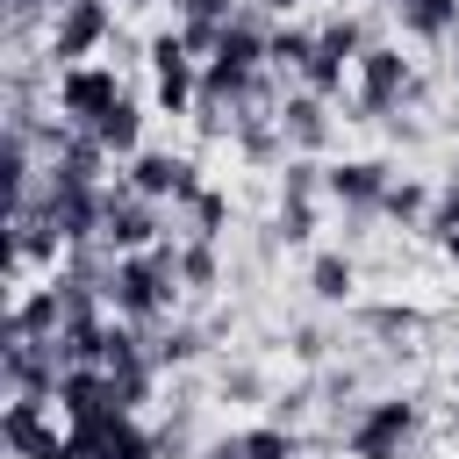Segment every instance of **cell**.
Wrapping results in <instances>:
<instances>
[{
  "mask_svg": "<svg viewBox=\"0 0 459 459\" xmlns=\"http://www.w3.org/2000/svg\"><path fill=\"white\" fill-rule=\"evenodd\" d=\"M179 244H151V251H115V265L100 273V301H115L122 323H158L179 294Z\"/></svg>",
  "mask_w": 459,
  "mask_h": 459,
  "instance_id": "1",
  "label": "cell"
},
{
  "mask_svg": "<svg viewBox=\"0 0 459 459\" xmlns=\"http://www.w3.org/2000/svg\"><path fill=\"white\" fill-rule=\"evenodd\" d=\"M409 437H416V402H409V394H380V402H366V409L351 416V430H344L351 459H402Z\"/></svg>",
  "mask_w": 459,
  "mask_h": 459,
  "instance_id": "2",
  "label": "cell"
},
{
  "mask_svg": "<svg viewBox=\"0 0 459 459\" xmlns=\"http://www.w3.org/2000/svg\"><path fill=\"white\" fill-rule=\"evenodd\" d=\"M36 208H43V222H50V230H57L65 244H93V237H100V222H108V186H79V179H43Z\"/></svg>",
  "mask_w": 459,
  "mask_h": 459,
  "instance_id": "3",
  "label": "cell"
},
{
  "mask_svg": "<svg viewBox=\"0 0 459 459\" xmlns=\"http://www.w3.org/2000/svg\"><path fill=\"white\" fill-rule=\"evenodd\" d=\"M115 100H122L115 65H65V72H57V115H65L72 129H93Z\"/></svg>",
  "mask_w": 459,
  "mask_h": 459,
  "instance_id": "4",
  "label": "cell"
},
{
  "mask_svg": "<svg viewBox=\"0 0 459 459\" xmlns=\"http://www.w3.org/2000/svg\"><path fill=\"white\" fill-rule=\"evenodd\" d=\"M108 29H115L108 0H57V22H50V57H57V65H86V57L108 43Z\"/></svg>",
  "mask_w": 459,
  "mask_h": 459,
  "instance_id": "5",
  "label": "cell"
},
{
  "mask_svg": "<svg viewBox=\"0 0 459 459\" xmlns=\"http://www.w3.org/2000/svg\"><path fill=\"white\" fill-rule=\"evenodd\" d=\"M409 57L402 50H387V43H366V57H359V115H387V108H402L409 100Z\"/></svg>",
  "mask_w": 459,
  "mask_h": 459,
  "instance_id": "6",
  "label": "cell"
},
{
  "mask_svg": "<svg viewBox=\"0 0 459 459\" xmlns=\"http://www.w3.org/2000/svg\"><path fill=\"white\" fill-rule=\"evenodd\" d=\"M100 244H108V251H151V244H158V208H151L129 179H115V186H108V222H100Z\"/></svg>",
  "mask_w": 459,
  "mask_h": 459,
  "instance_id": "7",
  "label": "cell"
},
{
  "mask_svg": "<svg viewBox=\"0 0 459 459\" xmlns=\"http://www.w3.org/2000/svg\"><path fill=\"white\" fill-rule=\"evenodd\" d=\"M129 186L143 194V201H194L201 194V165L194 158H172V151H136L129 158Z\"/></svg>",
  "mask_w": 459,
  "mask_h": 459,
  "instance_id": "8",
  "label": "cell"
},
{
  "mask_svg": "<svg viewBox=\"0 0 459 459\" xmlns=\"http://www.w3.org/2000/svg\"><path fill=\"white\" fill-rule=\"evenodd\" d=\"M0 437H7V452H14V459H57V445H65V437L43 423V402H36V394H14V402H7Z\"/></svg>",
  "mask_w": 459,
  "mask_h": 459,
  "instance_id": "9",
  "label": "cell"
},
{
  "mask_svg": "<svg viewBox=\"0 0 459 459\" xmlns=\"http://www.w3.org/2000/svg\"><path fill=\"white\" fill-rule=\"evenodd\" d=\"M387 186H394V179H387V165H373V158H344V165L323 172V194L344 201V208H380Z\"/></svg>",
  "mask_w": 459,
  "mask_h": 459,
  "instance_id": "10",
  "label": "cell"
},
{
  "mask_svg": "<svg viewBox=\"0 0 459 459\" xmlns=\"http://www.w3.org/2000/svg\"><path fill=\"white\" fill-rule=\"evenodd\" d=\"M208 65H215V72H237V79H258V65H273V50H265V36H258L251 22H230L222 43L208 50Z\"/></svg>",
  "mask_w": 459,
  "mask_h": 459,
  "instance_id": "11",
  "label": "cell"
},
{
  "mask_svg": "<svg viewBox=\"0 0 459 459\" xmlns=\"http://www.w3.org/2000/svg\"><path fill=\"white\" fill-rule=\"evenodd\" d=\"M273 122H280V136H287V143H301V151H323V136H330V122H323V93H308V86H301V93H287Z\"/></svg>",
  "mask_w": 459,
  "mask_h": 459,
  "instance_id": "12",
  "label": "cell"
},
{
  "mask_svg": "<svg viewBox=\"0 0 459 459\" xmlns=\"http://www.w3.org/2000/svg\"><path fill=\"white\" fill-rule=\"evenodd\" d=\"M93 136H100V151H108V158H136V143H143V115H136V100L122 93V100L93 122Z\"/></svg>",
  "mask_w": 459,
  "mask_h": 459,
  "instance_id": "13",
  "label": "cell"
},
{
  "mask_svg": "<svg viewBox=\"0 0 459 459\" xmlns=\"http://www.w3.org/2000/svg\"><path fill=\"white\" fill-rule=\"evenodd\" d=\"M165 445L151 430H136V416H108L100 423V459H158Z\"/></svg>",
  "mask_w": 459,
  "mask_h": 459,
  "instance_id": "14",
  "label": "cell"
},
{
  "mask_svg": "<svg viewBox=\"0 0 459 459\" xmlns=\"http://www.w3.org/2000/svg\"><path fill=\"white\" fill-rule=\"evenodd\" d=\"M308 287H316V301H351L359 273H351V258H344V251H316V265H308Z\"/></svg>",
  "mask_w": 459,
  "mask_h": 459,
  "instance_id": "15",
  "label": "cell"
},
{
  "mask_svg": "<svg viewBox=\"0 0 459 459\" xmlns=\"http://www.w3.org/2000/svg\"><path fill=\"white\" fill-rule=\"evenodd\" d=\"M409 36H452L459 29V0H394Z\"/></svg>",
  "mask_w": 459,
  "mask_h": 459,
  "instance_id": "16",
  "label": "cell"
},
{
  "mask_svg": "<svg viewBox=\"0 0 459 459\" xmlns=\"http://www.w3.org/2000/svg\"><path fill=\"white\" fill-rule=\"evenodd\" d=\"M316 50H323V57H337V65H359V57H366V29H359L351 14H337V22L316 36Z\"/></svg>",
  "mask_w": 459,
  "mask_h": 459,
  "instance_id": "17",
  "label": "cell"
},
{
  "mask_svg": "<svg viewBox=\"0 0 459 459\" xmlns=\"http://www.w3.org/2000/svg\"><path fill=\"white\" fill-rule=\"evenodd\" d=\"M380 208H387V215H394V222H430V208H437V201H430V194H423V186H416V179H394V186H387V201H380Z\"/></svg>",
  "mask_w": 459,
  "mask_h": 459,
  "instance_id": "18",
  "label": "cell"
},
{
  "mask_svg": "<svg viewBox=\"0 0 459 459\" xmlns=\"http://www.w3.org/2000/svg\"><path fill=\"white\" fill-rule=\"evenodd\" d=\"M179 280H186V287H215V237L179 244Z\"/></svg>",
  "mask_w": 459,
  "mask_h": 459,
  "instance_id": "19",
  "label": "cell"
},
{
  "mask_svg": "<svg viewBox=\"0 0 459 459\" xmlns=\"http://www.w3.org/2000/svg\"><path fill=\"white\" fill-rule=\"evenodd\" d=\"M301 445H294V430H280V423H258V430H244V459H294Z\"/></svg>",
  "mask_w": 459,
  "mask_h": 459,
  "instance_id": "20",
  "label": "cell"
},
{
  "mask_svg": "<svg viewBox=\"0 0 459 459\" xmlns=\"http://www.w3.org/2000/svg\"><path fill=\"white\" fill-rule=\"evenodd\" d=\"M265 50H273V65L301 72V65H308V50H316V36H308V29H273V36H265Z\"/></svg>",
  "mask_w": 459,
  "mask_h": 459,
  "instance_id": "21",
  "label": "cell"
},
{
  "mask_svg": "<svg viewBox=\"0 0 459 459\" xmlns=\"http://www.w3.org/2000/svg\"><path fill=\"white\" fill-rule=\"evenodd\" d=\"M186 215H194V237H222V222H230V201H222L215 186H201V194L186 201Z\"/></svg>",
  "mask_w": 459,
  "mask_h": 459,
  "instance_id": "22",
  "label": "cell"
},
{
  "mask_svg": "<svg viewBox=\"0 0 459 459\" xmlns=\"http://www.w3.org/2000/svg\"><path fill=\"white\" fill-rule=\"evenodd\" d=\"M423 230H430V237H437V244H445V237H452V230H459V172H452V179H445V186H437V208H430V222H423Z\"/></svg>",
  "mask_w": 459,
  "mask_h": 459,
  "instance_id": "23",
  "label": "cell"
},
{
  "mask_svg": "<svg viewBox=\"0 0 459 459\" xmlns=\"http://www.w3.org/2000/svg\"><path fill=\"white\" fill-rule=\"evenodd\" d=\"M308 230H316V201H280V237L308 244Z\"/></svg>",
  "mask_w": 459,
  "mask_h": 459,
  "instance_id": "24",
  "label": "cell"
},
{
  "mask_svg": "<svg viewBox=\"0 0 459 459\" xmlns=\"http://www.w3.org/2000/svg\"><path fill=\"white\" fill-rule=\"evenodd\" d=\"M194 351H201V330H165V337L151 344L158 366H179V359H194Z\"/></svg>",
  "mask_w": 459,
  "mask_h": 459,
  "instance_id": "25",
  "label": "cell"
},
{
  "mask_svg": "<svg viewBox=\"0 0 459 459\" xmlns=\"http://www.w3.org/2000/svg\"><path fill=\"white\" fill-rule=\"evenodd\" d=\"M373 330H380V337H409L416 316H409V308H373Z\"/></svg>",
  "mask_w": 459,
  "mask_h": 459,
  "instance_id": "26",
  "label": "cell"
},
{
  "mask_svg": "<svg viewBox=\"0 0 459 459\" xmlns=\"http://www.w3.org/2000/svg\"><path fill=\"white\" fill-rule=\"evenodd\" d=\"M208 459H244V430H237V437H222V445H208Z\"/></svg>",
  "mask_w": 459,
  "mask_h": 459,
  "instance_id": "27",
  "label": "cell"
},
{
  "mask_svg": "<svg viewBox=\"0 0 459 459\" xmlns=\"http://www.w3.org/2000/svg\"><path fill=\"white\" fill-rule=\"evenodd\" d=\"M7 7H14V22H22V14H36V7H43V0H7Z\"/></svg>",
  "mask_w": 459,
  "mask_h": 459,
  "instance_id": "28",
  "label": "cell"
},
{
  "mask_svg": "<svg viewBox=\"0 0 459 459\" xmlns=\"http://www.w3.org/2000/svg\"><path fill=\"white\" fill-rule=\"evenodd\" d=\"M445 258H452V265H459V230H452V237H445Z\"/></svg>",
  "mask_w": 459,
  "mask_h": 459,
  "instance_id": "29",
  "label": "cell"
},
{
  "mask_svg": "<svg viewBox=\"0 0 459 459\" xmlns=\"http://www.w3.org/2000/svg\"><path fill=\"white\" fill-rule=\"evenodd\" d=\"M258 7H273V14H287V7H294V0H258Z\"/></svg>",
  "mask_w": 459,
  "mask_h": 459,
  "instance_id": "30",
  "label": "cell"
},
{
  "mask_svg": "<svg viewBox=\"0 0 459 459\" xmlns=\"http://www.w3.org/2000/svg\"><path fill=\"white\" fill-rule=\"evenodd\" d=\"M452 430H459V409H452Z\"/></svg>",
  "mask_w": 459,
  "mask_h": 459,
  "instance_id": "31",
  "label": "cell"
},
{
  "mask_svg": "<svg viewBox=\"0 0 459 459\" xmlns=\"http://www.w3.org/2000/svg\"><path fill=\"white\" fill-rule=\"evenodd\" d=\"M129 7H151V0H129Z\"/></svg>",
  "mask_w": 459,
  "mask_h": 459,
  "instance_id": "32",
  "label": "cell"
}]
</instances>
